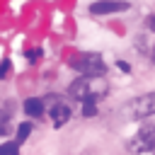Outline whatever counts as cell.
<instances>
[{"label":"cell","mask_w":155,"mask_h":155,"mask_svg":"<svg viewBox=\"0 0 155 155\" xmlns=\"http://www.w3.org/2000/svg\"><path fill=\"white\" fill-rule=\"evenodd\" d=\"M70 65H73L80 75H90V78H102L104 70H107L102 56H97V53H80V56H75V58L70 61Z\"/></svg>","instance_id":"cell-1"},{"label":"cell","mask_w":155,"mask_h":155,"mask_svg":"<svg viewBox=\"0 0 155 155\" xmlns=\"http://www.w3.org/2000/svg\"><path fill=\"white\" fill-rule=\"evenodd\" d=\"M104 90H107V87H94V78H90V75H80V78L68 87V94H70L73 99L85 102V99H97Z\"/></svg>","instance_id":"cell-2"},{"label":"cell","mask_w":155,"mask_h":155,"mask_svg":"<svg viewBox=\"0 0 155 155\" xmlns=\"http://www.w3.org/2000/svg\"><path fill=\"white\" fill-rule=\"evenodd\" d=\"M128 111L133 114V119H148L155 114V92H148V94H140L131 102Z\"/></svg>","instance_id":"cell-3"},{"label":"cell","mask_w":155,"mask_h":155,"mask_svg":"<svg viewBox=\"0 0 155 155\" xmlns=\"http://www.w3.org/2000/svg\"><path fill=\"white\" fill-rule=\"evenodd\" d=\"M131 7V2H121V0H97L90 5L92 15H114V12H126Z\"/></svg>","instance_id":"cell-4"},{"label":"cell","mask_w":155,"mask_h":155,"mask_svg":"<svg viewBox=\"0 0 155 155\" xmlns=\"http://www.w3.org/2000/svg\"><path fill=\"white\" fill-rule=\"evenodd\" d=\"M133 150H150L153 145H155V131H150V128H145V131H140L136 138H133Z\"/></svg>","instance_id":"cell-5"},{"label":"cell","mask_w":155,"mask_h":155,"mask_svg":"<svg viewBox=\"0 0 155 155\" xmlns=\"http://www.w3.org/2000/svg\"><path fill=\"white\" fill-rule=\"evenodd\" d=\"M44 109H46V104H44V99H39V97H31V99L24 102V111H27L29 116H41Z\"/></svg>","instance_id":"cell-6"},{"label":"cell","mask_w":155,"mask_h":155,"mask_svg":"<svg viewBox=\"0 0 155 155\" xmlns=\"http://www.w3.org/2000/svg\"><path fill=\"white\" fill-rule=\"evenodd\" d=\"M51 116H53V121H56V126H61V124H65L68 119H70V109L61 102V104H56V107H51Z\"/></svg>","instance_id":"cell-7"},{"label":"cell","mask_w":155,"mask_h":155,"mask_svg":"<svg viewBox=\"0 0 155 155\" xmlns=\"http://www.w3.org/2000/svg\"><path fill=\"white\" fill-rule=\"evenodd\" d=\"M19 153V143L17 140H7L0 145V155H17Z\"/></svg>","instance_id":"cell-8"},{"label":"cell","mask_w":155,"mask_h":155,"mask_svg":"<svg viewBox=\"0 0 155 155\" xmlns=\"http://www.w3.org/2000/svg\"><path fill=\"white\" fill-rule=\"evenodd\" d=\"M29 133H31V124H29V121L19 124V128H17V143H24V140L29 138Z\"/></svg>","instance_id":"cell-9"},{"label":"cell","mask_w":155,"mask_h":155,"mask_svg":"<svg viewBox=\"0 0 155 155\" xmlns=\"http://www.w3.org/2000/svg\"><path fill=\"white\" fill-rule=\"evenodd\" d=\"M97 99H85L82 102V116H94L97 114Z\"/></svg>","instance_id":"cell-10"},{"label":"cell","mask_w":155,"mask_h":155,"mask_svg":"<svg viewBox=\"0 0 155 155\" xmlns=\"http://www.w3.org/2000/svg\"><path fill=\"white\" fill-rule=\"evenodd\" d=\"M10 68H12V65H10V61H7V58H5V61H2V63H0V78H5V75H7V73H10Z\"/></svg>","instance_id":"cell-11"},{"label":"cell","mask_w":155,"mask_h":155,"mask_svg":"<svg viewBox=\"0 0 155 155\" xmlns=\"http://www.w3.org/2000/svg\"><path fill=\"white\" fill-rule=\"evenodd\" d=\"M39 56H41V51H39V48H34V51H27V58H29L31 63H34V58H39Z\"/></svg>","instance_id":"cell-12"},{"label":"cell","mask_w":155,"mask_h":155,"mask_svg":"<svg viewBox=\"0 0 155 155\" xmlns=\"http://www.w3.org/2000/svg\"><path fill=\"white\" fill-rule=\"evenodd\" d=\"M145 24H148V29H150V31H155V15H153V17H148V19H145Z\"/></svg>","instance_id":"cell-13"},{"label":"cell","mask_w":155,"mask_h":155,"mask_svg":"<svg viewBox=\"0 0 155 155\" xmlns=\"http://www.w3.org/2000/svg\"><path fill=\"white\" fill-rule=\"evenodd\" d=\"M119 68H121V70H126V73L131 70V68H128V63H124V61H119Z\"/></svg>","instance_id":"cell-14"},{"label":"cell","mask_w":155,"mask_h":155,"mask_svg":"<svg viewBox=\"0 0 155 155\" xmlns=\"http://www.w3.org/2000/svg\"><path fill=\"white\" fill-rule=\"evenodd\" d=\"M153 61H155V51H153Z\"/></svg>","instance_id":"cell-15"},{"label":"cell","mask_w":155,"mask_h":155,"mask_svg":"<svg viewBox=\"0 0 155 155\" xmlns=\"http://www.w3.org/2000/svg\"><path fill=\"white\" fill-rule=\"evenodd\" d=\"M0 119H2V114H0Z\"/></svg>","instance_id":"cell-16"}]
</instances>
